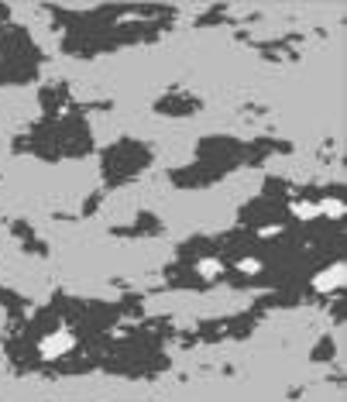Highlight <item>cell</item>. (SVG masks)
<instances>
[{
    "mask_svg": "<svg viewBox=\"0 0 347 402\" xmlns=\"http://www.w3.org/2000/svg\"><path fill=\"white\" fill-rule=\"evenodd\" d=\"M72 344H76V337H72L69 330H58V333H52V337L42 340V354L58 357V354H66V351H72Z\"/></svg>",
    "mask_w": 347,
    "mask_h": 402,
    "instance_id": "6da1fadb",
    "label": "cell"
},
{
    "mask_svg": "<svg viewBox=\"0 0 347 402\" xmlns=\"http://www.w3.org/2000/svg\"><path fill=\"white\" fill-rule=\"evenodd\" d=\"M313 286L320 289V292H326V289H337V286H344V265H334V268L320 272V275L313 278Z\"/></svg>",
    "mask_w": 347,
    "mask_h": 402,
    "instance_id": "7a4b0ae2",
    "label": "cell"
},
{
    "mask_svg": "<svg viewBox=\"0 0 347 402\" xmlns=\"http://www.w3.org/2000/svg\"><path fill=\"white\" fill-rule=\"evenodd\" d=\"M316 213H344V203H340V199H323V203L316 207Z\"/></svg>",
    "mask_w": 347,
    "mask_h": 402,
    "instance_id": "3957f363",
    "label": "cell"
},
{
    "mask_svg": "<svg viewBox=\"0 0 347 402\" xmlns=\"http://www.w3.org/2000/svg\"><path fill=\"white\" fill-rule=\"evenodd\" d=\"M199 272H203L207 278H213L220 272V262H217V258H203V262H199Z\"/></svg>",
    "mask_w": 347,
    "mask_h": 402,
    "instance_id": "277c9868",
    "label": "cell"
},
{
    "mask_svg": "<svg viewBox=\"0 0 347 402\" xmlns=\"http://www.w3.org/2000/svg\"><path fill=\"white\" fill-rule=\"evenodd\" d=\"M292 213H299V217H316V207H313V203H292Z\"/></svg>",
    "mask_w": 347,
    "mask_h": 402,
    "instance_id": "5b68a950",
    "label": "cell"
},
{
    "mask_svg": "<svg viewBox=\"0 0 347 402\" xmlns=\"http://www.w3.org/2000/svg\"><path fill=\"white\" fill-rule=\"evenodd\" d=\"M237 268H241V272H258V262L255 258H244V262H237Z\"/></svg>",
    "mask_w": 347,
    "mask_h": 402,
    "instance_id": "8992f818",
    "label": "cell"
}]
</instances>
